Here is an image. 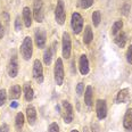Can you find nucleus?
<instances>
[{"instance_id": "obj_7", "label": "nucleus", "mask_w": 132, "mask_h": 132, "mask_svg": "<svg viewBox=\"0 0 132 132\" xmlns=\"http://www.w3.org/2000/svg\"><path fill=\"white\" fill-rule=\"evenodd\" d=\"M71 49H72V41L68 32L63 33V57L68 59L71 57Z\"/></svg>"}, {"instance_id": "obj_31", "label": "nucleus", "mask_w": 132, "mask_h": 132, "mask_svg": "<svg viewBox=\"0 0 132 132\" xmlns=\"http://www.w3.org/2000/svg\"><path fill=\"white\" fill-rule=\"evenodd\" d=\"M83 91H84V84L82 82H80V83H78V86H76V93L79 96H81L83 93Z\"/></svg>"}, {"instance_id": "obj_32", "label": "nucleus", "mask_w": 132, "mask_h": 132, "mask_svg": "<svg viewBox=\"0 0 132 132\" xmlns=\"http://www.w3.org/2000/svg\"><path fill=\"white\" fill-rule=\"evenodd\" d=\"M15 30L16 31H21L22 30V22L20 17H16L15 20Z\"/></svg>"}, {"instance_id": "obj_29", "label": "nucleus", "mask_w": 132, "mask_h": 132, "mask_svg": "<svg viewBox=\"0 0 132 132\" xmlns=\"http://www.w3.org/2000/svg\"><path fill=\"white\" fill-rule=\"evenodd\" d=\"M48 132H59V125L56 122L51 123L48 128Z\"/></svg>"}, {"instance_id": "obj_36", "label": "nucleus", "mask_w": 132, "mask_h": 132, "mask_svg": "<svg viewBox=\"0 0 132 132\" xmlns=\"http://www.w3.org/2000/svg\"><path fill=\"white\" fill-rule=\"evenodd\" d=\"M18 107V103L17 101H12V103H10V108H17Z\"/></svg>"}, {"instance_id": "obj_18", "label": "nucleus", "mask_w": 132, "mask_h": 132, "mask_svg": "<svg viewBox=\"0 0 132 132\" xmlns=\"http://www.w3.org/2000/svg\"><path fill=\"white\" fill-rule=\"evenodd\" d=\"M114 41H115V43L120 47V48H124L126 41H128V38H126L125 32L121 31L120 33H117V34L115 35V40Z\"/></svg>"}, {"instance_id": "obj_6", "label": "nucleus", "mask_w": 132, "mask_h": 132, "mask_svg": "<svg viewBox=\"0 0 132 132\" xmlns=\"http://www.w3.org/2000/svg\"><path fill=\"white\" fill-rule=\"evenodd\" d=\"M71 26L74 32V34H79L83 29V18L79 13L72 14V20H71Z\"/></svg>"}, {"instance_id": "obj_4", "label": "nucleus", "mask_w": 132, "mask_h": 132, "mask_svg": "<svg viewBox=\"0 0 132 132\" xmlns=\"http://www.w3.org/2000/svg\"><path fill=\"white\" fill-rule=\"evenodd\" d=\"M33 18L38 23H42L45 18V13H43V1L42 0H34L33 4Z\"/></svg>"}, {"instance_id": "obj_23", "label": "nucleus", "mask_w": 132, "mask_h": 132, "mask_svg": "<svg viewBox=\"0 0 132 132\" xmlns=\"http://www.w3.org/2000/svg\"><path fill=\"white\" fill-rule=\"evenodd\" d=\"M24 125V115L23 113H17L16 114V117H15V128L17 131H21V129L23 128Z\"/></svg>"}, {"instance_id": "obj_33", "label": "nucleus", "mask_w": 132, "mask_h": 132, "mask_svg": "<svg viewBox=\"0 0 132 132\" xmlns=\"http://www.w3.org/2000/svg\"><path fill=\"white\" fill-rule=\"evenodd\" d=\"M0 132H9V125L4 123L0 125Z\"/></svg>"}, {"instance_id": "obj_27", "label": "nucleus", "mask_w": 132, "mask_h": 132, "mask_svg": "<svg viewBox=\"0 0 132 132\" xmlns=\"http://www.w3.org/2000/svg\"><path fill=\"white\" fill-rule=\"evenodd\" d=\"M7 100V92L5 89H0V107L4 106Z\"/></svg>"}, {"instance_id": "obj_10", "label": "nucleus", "mask_w": 132, "mask_h": 132, "mask_svg": "<svg viewBox=\"0 0 132 132\" xmlns=\"http://www.w3.org/2000/svg\"><path fill=\"white\" fill-rule=\"evenodd\" d=\"M96 113H97V117L99 120H104L107 116V105L105 100L99 99L96 103Z\"/></svg>"}, {"instance_id": "obj_19", "label": "nucleus", "mask_w": 132, "mask_h": 132, "mask_svg": "<svg viewBox=\"0 0 132 132\" xmlns=\"http://www.w3.org/2000/svg\"><path fill=\"white\" fill-rule=\"evenodd\" d=\"M92 98H93V88L91 86H88L84 92V103L87 106H92Z\"/></svg>"}, {"instance_id": "obj_8", "label": "nucleus", "mask_w": 132, "mask_h": 132, "mask_svg": "<svg viewBox=\"0 0 132 132\" xmlns=\"http://www.w3.org/2000/svg\"><path fill=\"white\" fill-rule=\"evenodd\" d=\"M33 78L35 79V81L38 83H42L43 82V67L42 64L39 59H35L34 63H33Z\"/></svg>"}, {"instance_id": "obj_1", "label": "nucleus", "mask_w": 132, "mask_h": 132, "mask_svg": "<svg viewBox=\"0 0 132 132\" xmlns=\"http://www.w3.org/2000/svg\"><path fill=\"white\" fill-rule=\"evenodd\" d=\"M33 54V42L30 37H25L21 45V55L25 60H30Z\"/></svg>"}, {"instance_id": "obj_25", "label": "nucleus", "mask_w": 132, "mask_h": 132, "mask_svg": "<svg viewBox=\"0 0 132 132\" xmlns=\"http://www.w3.org/2000/svg\"><path fill=\"white\" fill-rule=\"evenodd\" d=\"M92 23L93 25H95L96 27L99 26V24H100V21H101V14L99 10H96V12L92 13Z\"/></svg>"}, {"instance_id": "obj_37", "label": "nucleus", "mask_w": 132, "mask_h": 132, "mask_svg": "<svg viewBox=\"0 0 132 132\" xmlns=\"http://www.w3.org/2000/svg\"><path fill=\"white\" fill-rule=\"evenodd\" d=\"M71 132H79V131H78V130H75V129H73V130L71 131Z\"/></svg>"}, {"instance_id": "obj_14", "label": "nucleus", "mask_w": 132, "mask_h": 132, "mask_svg": "<svg viewBox=\"0 0 132 132\" xmlns=\"http://www.w3.org/2000/svg\"><path fill=\"white\" fill-rule=\"evenodd\" d=\"M56 46H57V42L55 41V42L53 43V46L46 49L45 54H43V62H45L46 65H50L51 59H53V56H54L55 51H56Z\"/></svg>"}, {"instance_id": "obj_12", "label": "nucleus", "mask_w": 132, "mask_h": 132, "mask_svg": "<svg viewBox=\"0 0 132 132\" xmlns=\"http://www.w3.org/2000/svg\"><path fill=\"white\" fill-rule=\"evenodd\" d=\"M130 100V89L129 88H124L121 89L116 95V103L117 104H125Z\"/></svg>"}, {"instance_id": "obj_21", "label": "nucleus", "mask_w": 132, "mask_h": 132, "mask_svg": "<svg viewBox=\"0 0 132 132\" xmlns=\"http://www.w3.org/2000/svg\"><path fill=\"white\" fill-rule=\"evenodd\" d=\"M24 97H25L26 101H31L33 97H34V91H33V88L31 87V83H25L24 84Z\"/></svg>"}, {"instance_id": "obj_5", "label": "nucleus", "mask_w": 132, "mask_h": 132, "mask_svg": "<svg viewBox=\"0 0 132 132\" xmlns=\"http://www.w3.org/2000/svg\"><path fill=\"white\" fill-rule=\"evenodd\" d=\"M55 20L59 24L63 25L65 23L66 20V13H65V8H64V2L63 0H58L57 2V6L55 8Z\"/></svg>"}, {"instance_id": "obj_20", "label": "nucleus", "mask_w": 132, "mask_h": 132, "mask_svg": "<svg viewBox=\"0 0 132 132\" xmlns=\"http://www.w3.org/2000/svg\"><path fill=\"white\" fill-rule=\"evenodd\" d=\"M21 92H22V89L18 84H15V86L10 87L9 89V98L10 100H16L21 97Z\"/></svg>"}, {"instance_id": "obj_16", "label": "nucleus", "mask_w": 132, "mask_h": 132, "mask_svg": "<svg viewBox=\"0 0 132 132\" xmlns=\"http://www.w3.org/2000/svg\"><path fill=\"white\" fill-rule=\"evenodd\" d=\"M26 117H27V122L30 125H34L35 121H37V111H35L34 106L30 105L26 107Z\"/></svg>"}, {"instance_id": "obj_28", "label": "nucleus", "mask_w": 132, "mask_h": 132, "mask_svg": "<svg viewBox=\"0 0 132 132\" xmlns=\"http://www.w3.org/2000/svg\"><path fill=\"white\" fill-rule=\"evenodd\" d=\"M130 9H131L130 5H129V4H124L122 6V8H121V12H122V14L124 16H128L129 14H130Z\"/></svg>"}, {"instance_id": "obj_26", "label": "nucleus", "mask_w": 132, "mask_h": 132, "mask_svg": "<svg viewBox=\"0 0 132 132\" xmlns=\"http://www.w3.org/2000/svg\"><path fill=\"white\" fill-rule=\"evenodd\" d=\"M93 5V0H78V6L82 9H87V8L91 7Z\"/></svg>"}, {"instance_id": "obj_22", "label": "nucleus", "mask_w": 132, "mask_h": 132, "mask_svg": "<svg viewBox=\"0 0 132 132\" xmlns=\"http://www.w3.org/2000/svg\"><path fill=\"white\" fill-rule=\"evenodd\" d=\"M92 40H93V32L91 30V26L87 25L86 30H84V34H83V42L86 45H90Z\"/></svg>"}, {"instance_id": "obj_3", "label": "nucleus", "mask_w": 132, "mask_h": 132, "mask_svg": "<svg viewBox=\"0 0 132 132\" xmlns=\"http://www.w3.org/2000/svg\"><path fill=\"white\" fill-rule=\"evenodd\" d=\"M62 115L63 119H64V122L66 124H70L71 122L74 119V112H73V107L71 105L70 101L64 100L62 101Z\"/></svg>"}, {"instance_id": "obj_15", "label": "nucleus", "mask_w": 132, "mask_h": 132, "mask_svg": "<svg viewBox=\"0 0 132 132\" xmlns=\"http://www.w3.org/2000/svg\"><path fill=\"white\" fill-rule=\"evenodd\" d=\"M123 126L126 131L132 132V108H129L125 112V115L123 117Z\"/></svg>"}, {"instance_id": "obj_24", "label": "nucleus", "mask_w": 132, "mask_h": 132, "mask_svg": "<svg viewBox=\"0 0 132 132\" xmlns=\"http://www.w3.org/2000/svg\"><path fill=\"white\" fill-rule=\"evenodd\" d=\"M123 27V22L122 21H116L112 26V35H116L117 33L121 32Z\"/></svg>"}, {"instance_id": "obj_30", "label": "nucleus", "mask_w": 132, "mask_h": 132, "mask_svg": "<svg viewBox=\"0 0 132 132\" xmlns=\"http://www.w3.org/2000/svg\"><path fill=\"white\" fill-rule=\"evenodd\" d=\"M126 60H128L129 64L132 65V45L128 48V50H126Z\"/></svg>"}, {"instance_id": "obj_2", "label": "nucleus", "mask_w": 132, "mask_h": 132, "mask_svg": "<svg viewBox=\"0 0 132 132\" xmlns=\"http://www.w3.org/2000/svg\"><path fill=\"white\" fill-rule=\"evenodd\" d=\"M54 75L56 84L60 87L63 84V82H64V64H63L62 58H57L56 63H55Z\"/></svg>"}, {"instance_id": "obj_35", "label": "nucleus", "mask_w": 132, "mask_h": 132, "mask_svg": "<svg viewBox=\"0 0 132 132\" xmlns=\"http://www.w3.org/2000/svg\"><path fill=\"white\" fill-rule=\"evenodd\" d=\"M5 35V31H4V26H2L1 22H0V39H2Z\"/></svg>"}, {"instance_id": "obj_13", "label": "nucleus", "mask_w": 132, "mask_h": 132, "mask_svg": "<svg viewBox=\"0 0 132 132\" xmlns=\"http://www.w3.org/2000/svg\"><path fill=\"white\" fill-rule=\"evenodd\" d=\"M79 70H80V73L82 75H87L89 73L90 68H89V60H88V57L86 55H81L80 57V60H79Z\"/></svg>"}, {"instance_id": "obj_9", "label": "nucleus", "mask_w": 132, "mask_h": 132, "mask_svg": "<svg viewBox=\"0 0 132 132\" xmlns=\"http://www.w3.org/2000/svg\"><path fill=\"white\" fill-rule=\"evenodd\" d=\"M34 38H35V45L38 46V48L42 49L45 48L46 42H47V34L46 31L43 29H37V31L34 33Z\"/></svg>"}, {"instance_id": "obj_34", "label": "nucleus", "mask_w": 132, "mask_h": 132, "mask_svg": "<svg viewBox=\"0 0 132 132\" xmlns=\"http://www.w3.org/2000/svg\"><path fill=\"white\" fill-rule=\"evenodd\" d=\"M91 132H100V126L97 123H92L91 124Z\"/></svg>"}, {"instance_id": "obj_17", "label": "nucleus", "mask_w": 132, "mask_h": 132, "mask_svg": "<svg viewBox=\"0 0 132 132\" xmlns=\"http://www.w3.org/2000/svg\"><path fill=\"white\" fill-rule=\"evenodd\" d=\"M22 17H23V22L26 27H31L32 25V12L29 7H24L23 12H22Z\"/></svg>"}, {"instance_id": "obj_11", "label": "nucleus", "mask_w": 132, "mask_h": 132, "mask_svg": "<svg viewBox=\"0 0 132 132\" xmlns=\"http://www.w3.org/2000/svg\"><path fill=\"white\" fill-rule=\"evenodd\" d=\"M8 74L12 79L16 78L18 74V62H17V57L14 55V56L10 58L9 64H8Z\"/></svg>"}]
</instances>
